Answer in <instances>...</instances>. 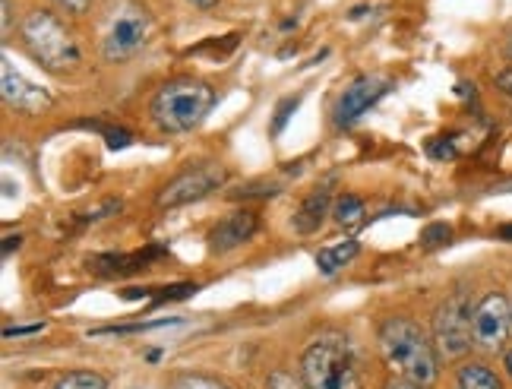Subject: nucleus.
Here are the masks:
<instances>
[{
    "mask_svg": "<svg viewBox=\"0 0 512 389\" xmlns=\"http://www.w3.org/2000/svg\"><path fill=\"white\" fill-rule=\"evenodd\" d=\"M380 352L383 361L399 380L430 386L437 380V355H433V345L421 329L405 320V317H389L380 326Z\"/></svg>",
    "mask_w": 512,
    "mask_h": 389,
    "instance_id": "obj_1",
    "label": "nucleus"
},
{
    "mask_svg": "<svg viewBox=\"0 0 512 389\" xmlns=\"http://www.w3.org/2000/svg\"><path fill=\"white\" fill-rule=\"evenodd\" d=\"M212 102L215 92L206 83H193V80L168 83L152 99V121L165 133H184L193 130L196 124H203Z\"/></svg>",
    "mask_w": 512,
    "mask_h": 389,
    "instance_id": "obj_2",
    "label": "nucleus"
},
{
    "mask_svg": "<svg viewBox=\"0 0 512 389\" xmlns=\"http://www.w3.org/2000/svg\"><path fill=\"white\" fill-rule=\"evenodd\" d=\"M301 374L307 389H361L358 367L345 339L313 342L301 358Z\"/></svg>",
    "mask_w": 512,
    "mask_h": 389,
    "instance_id": "obj_3",
    "label": "nucleus"
},
{
    "mask_svg": "<svg viewBox=\"0 0 512 389\" xmlns=\"http://www.w3.org/2000/svg\"><path fill=\"white\" fill-rule=\"evenodd\" d=\"M23 42L29 54L48 70H73L80 64V48H76L73 35L64 29V23L51 13H29L23 23Z\"/></svg>",
    "mask_w": 512,
    "mask_h": 389,
    "instance_id": "obj_4",
    "label": "nucleus"
},
{
    "mask_svg": "<svg viewBox=\"0 0 512 389\" xmlns=\"http://www.w3.org/2000/svg\"><path fill=\"white\" fill-rule=\"evenodd\" d=\"M433 342H437V352L446 361L462 358L475 345V336H471V307L462 291L446 298V304H440L437 317H433Z\"/></svg>",
    "mask_w": 512,
    "mask_h": 389,
    "instance_id": "obj_5",
    "label": "nucleus"
},
{
    "mask_svg": "<svg viewBox=\"0 0 512 389\" xmlns=\"http://www.w3.org/2000/svg\"><path fill=\"white\" fill-rule=\"evenodd\" d=\"M509 326H512V307L500 291H490L471 310V336H475V345L484 348V352H503V345L509 339Z\"/></svg>",
    "mask_w": 512,
    "mask_h": 389,
    "instance_id": "obj_6",
    "label": "nucleus"
},
{
    "mask_svg": "<svg viewBox=\"0 0 512 389\" xmlns=\"http://www.w3.org/2000/svg\"><path fill=\"white\" fill-rule=\"evenodd\" d=\"M149 38V13L140 4H124L114 13L108 35H105V57L108 61H127L146 45Z\"/></svg>",
    "mask_w": 512,
    "mask_h": 389,
    "instance_id": "obj_7",
    "label": "nucleus"
},
{
    "mask_svg": "<svg viewBox=\"0 0 512 389\" xmlns=\"http://www.w3.org/2000/svg\"><path fill=\"white\" fill-rule=\"evenodd\" d=\"M222 181H225V168H219V165L190 168L159 193V206L174 209V206H187L193 200H203V197H209L212 190H219Z\"/></svg>",
    "mask_w": 512,
    "mask_h": 389,
    "instance_id": "obj_8",
    "label": "nucleus"
},
{
    "mask_svg": "<svg viewBox=\"0 0 512 389\" xmlns=\"http://www.w3.org/2000/svg\"><path fill=\"white\" fill-rule=\"evenodd\" d=\"M389 80H383V76H361V80H354L345 92L342 99L336 105V124L339 127H351L354 121L361 118V114H367L373 105H377L383 95L389 92Z\"/></svg>",
    "mask_w": 512,
    "mask_h": 389,
    "instance_id": "obj_9",
    "label": "nucleus"
},
{
    "mask_svg": "<svg viewBox=\"0 0 512 389\" xmlns=\"http://www.w3.org/2000/svg\"><path fill=\"white\" fill-rule=\"evenodd\" d=\"M256 228H260L256 212L238 209V212H231L228 219H222L219 225L212 228L209 247L215 250V254H228V250H234V247H241L244 241H250L256 235Z\"/></svg>",
    "mask_w": 512,
    "mask_h": 389,
    "instance_id": "obj_10",
    "label": "nucleus"
},
{
    "mask_svg": "<svg viewBox=\"0 0 512 389\" xmlns=\"http://www.w3.org/2000/svg\"><path fill=\"white\" fill-rule=\"evenodd\" d=\"M0 86H4V102L16 111H26V114H35V111H42L51 105L48 95L32 86L29 80H23L7 61H4V80H0Z\"/></svg>",
    "mask_w": 512,
    "mask_h": 389,
    "instance_id": "obj_11",
    "label": "nucleus"
},
{
    "mask_svg": "<svg viewBox=\"0 0 512 389\" xmlns=\"http://www.w3.org/2000/svg\"><path fill=\"white\" fill-rule=\"evenodd\" d=\"M326 216H329V187H317V190H310V197L294 212V228H298L301 235H313V231H320Z\"/></svg>",
    "mask_w": 512,
    "mask_h": 389,
    "instance_id": "obj_12",
    "label": "nucleus"
},
{
    "mask_svg": "<svg viewBox=\"0 0 512 389\" xmlns=\"http://www.w3.org/2000/svg\"><path fill=\"white\" fill-rule=\"evenodd\" d=\"M162 254V247H149L146 254H130V257H117V254H105V257H95L89 260V269L102 272V276H127V272H140L149 266V260H155Z\"/></svg>",
    "mask_w": 512,
    "mask_h": 389,
    "instance_id": "obj_13",
    "label": "nucleus"
},
{
    "mask_svg": "<svg viewBox=\"0 0 512 389\" xmlns=\"http://www.w3.org/2000/svg\"><path fill=\"white\" fill-rule=\"evenodd\" d=\"M358 241H342L336 247H323L320 254H317V266L323 276H332V272H339L345 263H351L354 257H358Z\"/></svg>",
    "mask_w": 512,
    "mask_h": 389,
    "instance_id": "obj_14",
    "label": "nucleus"
},
{
    "mask_svg": "<svg viewBox=\"0 0 512 389\" xmlns=\"http://www.w3.org/2000/svg\"><path fill=\"white\" fill-rule=\"evenodd\" d=\"M456 389H503L500 377L484 364H465L459 371Z\"/></svg>",
    "mask_w": 512,
    "mask_h": 389,
    "instance_id": "obj_15",
    "label": "nucleus"
},
{
    "mask_svg": "<svg viewBox=\"0 0 512 389\" xmlns=\"http://www.w3.org/2000/svg\"><path fill=\"white\" fill-rule=\"evenodd\" d=\"M332 216H336L339 225H358L364 216H367V209H364V200L361 197H354V193H342V197L336 200V206H332Z\"/></svg>",
    "mask_w": 512,
    "mask_h": 389,
    "instance_id": "obj_16",
    "label": "nucleus"
},
{
    "mask_svg": "<svg viewBox=\"0 0 512 389\" xmlns=\"http://www.w3.org/2000/svg\"><path fill=\"white\" fill-rule=\"evenodd\" d=\"M54 389H108V380L92 371H73L54 383Z\"/></svg>",
    "mask_w": 512,
    "mask_h": 389,
    "instance_id": "obj_17",
    "label": "nucleus"
},
{
    "mask_svg": "<svg viewBox=\"0 0 512 389\" xmlns=\"http://www.w3.org/2000/svg\"><path fill=\"white\" fill-rule=\"evenodd\" d=\"M275 193H282V184L256 181V184H247V187L231 190V197H238V200H253V197H275Z\"/></svg>",
    "mask_w": 512,
    "mask_h": 389,
    "instance_id": "obj_18",
    "label": "nucleus"
},
{
    "mask_svg": "<svg viewBox=\"0 0 512 389\" xmlns=\"http://www.w3.org/2000/svg\"><path fill=\"white\" fill-rule=\"evenodd\" d=\"M452 241V228L443 225V222H433L424 228V235H421V244L424 247H440V244H449Z\"/></svg>",
    "mask_w": 512,
    "mask_h": 389,
    "instance_id": "obj_19",
    "label": "nucleus"
},
{
    "mask_svg": "<svg viewBox=\"0 0 512 389\" xmlns=\"http://www.w3.org/2000/svg\"><path fill=\"white\" fill-rule=\"evenodd\" d=\"M298 105H301V99H298V95H291V99H285V102L279 105V111H275V121H272V133H275V136H279V133L285 130L288 118H291V114H294V108H298Z\"/></svg>",
    "mask_w": 512,
    "mask_h": 389,
    "instance_id": "obj_20",
    "label": "nucleus"
},
{
    "mask_svg": "<svg viewBox=\"0 0 512 389\" xmlns=\"http://www.w3.org/2000/svg\"><path fill=\"white\" fill-rule=\"evenodd\" d=\"M83 127H95V130H102V133L108 136V146H111V149H124V146H130V140H133V136H130L127 130H108L105 124H83Z\"/></svg>",
    "mask_w": 512,
    "mask_h": 389,
    "instance_id": "obj_21",
    "label": "nucleus"
},
{
    "mask_svg": "<svg viewBox=\"0 0 512 389\" xmlns=\"http://www.w3.org/2000/svg\"><path fill=\"white\" fill-rule=\"evenodd\" d=\"M427 152L433 155V159H456V146L446 143V140H430Z\"/></svg>",
    "mask_w": 512,
    "mask_h": 389,
    "instance_id": "obj_22",
    "label": "nucleus"
},
{
    "mask_svg": "<svg viewBox=\"0 0 512 389\" xmlns=\"http://www.w3.org/2000/svg\"><path fill=\"white\" fill-rule=\"evenodd\" d=\"M174 389H225V386H219L215 380H206V377H184Z\"/></svg>",
    "mask_w": 512,
    "mask_h": 389,
    "instance_id": "obj_23",
    "label": "nucleus"
},
{
    "mask_svg": "<svg viewBox=\"0 0 512 389\" xmlns=\"http://www.w3.org/2000/svg\"><path fill=\"white\" fill-rule=\"evenodd\" d=\"M269 389H301V383L288 377V374H272L269 377Z\"/></svg>",
    "mask_w": 512,
    "mask_h": 389,
    "instance_id": "obj_24",
    "label": "nucleus"
},
{
    "mask_svg": "<svg viewBox=\"0 0 512 389\" xmlns=\"http://www.w3.org/2000/svg\"><path fill=\"white\" fill-rule=\"evenodd\" d=\"M105 212H121V203H117V200H108L105 206H98V209H89V216L86 219H105Z\"/></svg>",
    "mask_w": 512,
    "mask_h": 389,
    "instance_id": "obj_25",
    "label": "nucleus"
},
{
    "mask_svg": "<svg viewBox=\"0 0 512 389\" xmlns=\"http://www.w3.org/2000/svg\"><path fill=\"white\" fill-rule=\"evenodd\" d=\"M67 13H86L92 7V0H57Z\"/></svg>",
    "mask_w": 512,
    "mask_h": 389,
    "instance_id": "obj_26",
    "label": "nucleus"
},
{
    "mask_svg": "<svg viewBox=\"0 0 512 389\" xmlns=\"http://www.w3.org/2000/svg\"><path fill=\"white\" fill-rule=\"evenodd\" d=\"M497 89L512 99V70H503V73H497Z\"/></svg>",
    "mask_w": 512,
    "mask_h": 389,
    "instance_id": "obj_27",
    "label": "nucleus"
},
{
    "mask_svg": "<svg viewBox=\"0 0 512 389\" xmlns=\"http://www.w3.org/2000/svg\"><path fill=\"white\" fill-rule=\"evenodd\" d=\"M42 329V323H35V326H16V329H4V336L13 339V336H29V333H38Z\"/></svg>",
    "mask_w": 512,
    "mask_h": 389,
    "instance_id": "obj_28",
    "label": "nucleus"
},
{
    "mask_svg": "<svg viewBox=\"0 0 512 389\" xmlns=\"http://www.w3.org/2000/svg\"><path fill=\"white\" fill-rule=\"evenodd\" d=\"M386 389H421L418 383H408V380H392Z\"/></svg>",
    "mask_w": 512,
    "mask_h": 389,
    "instance_id": "obj_29",
    "label": "nucleus"
},
{
    "mask_svg": "<svg viewBox=\"0 0 512 389\" xmlns=\"http://www.w3.org/2000/svg\"><path fill=\"white\" fill-rule=\"evenodd\" d=\"M497 238H500V241H512V225H500V228H497Z\"/></svg>",
    "mask_w": 512,
    "mask_h": 389,
    "instance_id": "obj_30",
    "label": "nucleus"
},
{
    "mask_svg": "<svg viewBox=\"0 0 512 389\" xmlns=\"http://www.w3.org/2000/svg\"><path fill=\"white\" fill-rule=\"evenodd\" d=\"M0 7H4V32H7L10 29V0H4Z\"/></svg>",
    "mask_w": 512,
    "mask_h": 389,
    "instance_id": "obj_31",
    "label": "nucleus"
},
{
    "mask_svg": "<svg viewBox=\"0 0 512 389\" xmlns=\"http://www.w3.org/2000/svg\"><path fill=\"white\" fill-rule=\"evenodd\" d=\"M13 247H19V238H7V244H4V257L10 254Z\"/></svg>",
    "mask_w": 512,
    "mask_h": 389,
    "instance_id": "obj_32",
    "label": "nucleus"
},
{
    "mask_svg": "<svg viewBox=\"0 0 512 389\" xmlns=\"http://www.w3.org/2000/svg\"><path fill=\"white\" fill-rule=\"evenodd\" d=\"M193 7H212V4H219V0H190Z\"/></svg>",
    "mask_w": 512,
    "mask_h": 389,
    "instance_id": "obj_33",
    "label": "nucleus"
},
{
    "mask_svg": "<svg viewBox=\"0 0 512 389\" xmlns=\"http://www.w3.org/2000/svg\"><path fill=\"white\" fill-rule=\"evenodd\" d=\"M506 371H509V377H512V352H506Z\"/></svg>",
    "mask_w": 512,
    "mask_h": 389,
    "instance_id": "obj_34",
    "label": "nucleus"
}]
</instances>
